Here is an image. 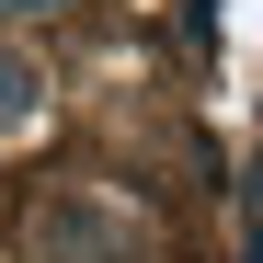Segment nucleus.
<instances>
[{"mask_svg":"<svg viewBox=\"0 0 263 263\" xmlns=\"http://www.w3.org/2000/svg\"><path fill=\"white\" fill-rule=\"evenodd\" d=\"M126 240V217H103V206H46V252H115Z\"/></svg>","mask_w":263,"mask_h":263,"instance_id":"1","label":"nucleus"},{"mask_svg":"<svg viewBox=\"0 0 263 263\" xmlns=\"http://www.w3.org/2000/svg\"><path fill=\"white\" fill-rule=\"evenodd\" d=\"M34 92H46V80H34V58L0 46V138H12V126H34Z\"/></svg>","mask_w":263,"mask_h":263,"instance_id":"2","label":"nucleus"}]
</instances>
